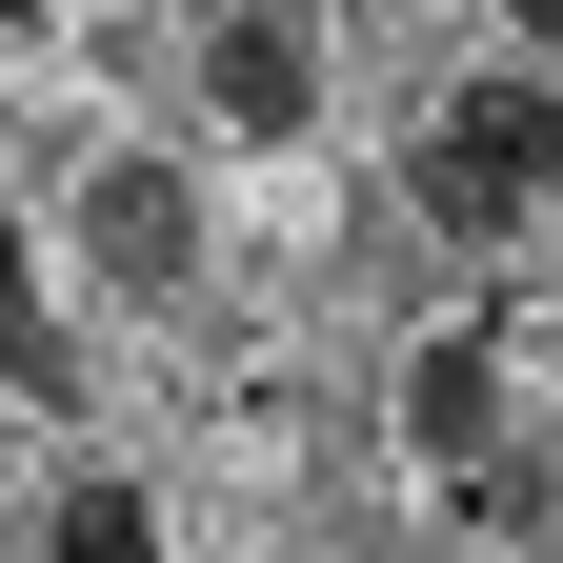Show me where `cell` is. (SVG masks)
Listing matches in <instances>:
<instances>
[{"mask_svg":"<svg viewBox=\"0 0 563 563\" xmlns=\"http://www.w3.org/2000/svg\"><path fill=\"white\" fill-rule=\"evenodd\" d=\"M422 222H443V242L563 222V81H543V60H483V81L422 121Z\"/></svg>","mask_w":563,"mask_h":563,"instance_id":"1","label":"cell"},{"mask_svg":"<svg viewBox=\"0 0 563 563\" xmlns=\"http://www.w3.org/2000/svg\"><path fill=\"white\" fill-rule=\"evenodd\" d=\"M81 262L121 282V302H181V282H201V181L162 162V141H121V162H81Z\"/></svg>","mask_w":563,"mask_h":563,"instance_id":"2","label":"cell"},{"mask_svg":"<svg viewBox=\"0 0 563 563\" xmlns=\"http://www.w3.org/2000/svg\"><path fill=\"white\" fill-rule=\"evenodd\" d=\"M201 101H222V141H302L322 121V21H302V0L201 21Z\"/></svg>","mask_w":563,"mask_h":563,"instance_id":"3","label":"cell"},{"mask_svg":"<svg viewBox=\"0 0 563 563\" xmlns=\"http://www.w3.org/2000/svg\"><path fill=\"white\" fill-rule=\"evenodd\" d=\"M402 443L443 463V483H504V342H483V322H443L402 363Z\"/></svg>","mask_w":563,"mask_h":563,"instance_id":"4","label":"cell"},{"mask_svg":"<svg viewBox=\"0 0 563 563\" xmlns=\"http://www.w3.org/2000/svg\"><path fill=\"white\" fill-rule=\"evenodd\" d=\"M41 563H162V504H141V483H60V504H41Z\"/></svg>","mask_w":563,"mask_h":563,"instance_id":"5","label":"cell"},{"mask_svg":"<svg viewBox=\"0 0 563 563\" xmlns=\"http://www.w3.org/2000/svg\"><path fill=\"white\" fill-rule=\"evenodd\" d=\"M0 383H21V402H81V363H60V322H41V262H21V222H0Z\"/></svg>","mask_w":563,"mask_h":563,"instance_id":"6","label":"cell"},{"mask_svg":"<svg viewBox=\"0 0 563 563\" xmlns=\"http://www.w3.org/2000/svg\"><path fill=\"white\" fill-rule=\"evenodd\" d=\"M504 41H523V60H543V81H563V0H504Z\"/></svg>","mask_w":563,"mask_h":563,"instance_id":"7","label":"cell"},{"mask_svg":"<svg viewBox=\"0 0 563 563\" xmlns=\"http://www.w3.org/2000/svg\"><path fill=\"white\" fill-rule=\"evenodd\" d=\"M181 21H242V0H181Z\"/></svg>","mask_w":563,"mask_h":563,"instance_id":"8","label":"cell"}]
</instances>
